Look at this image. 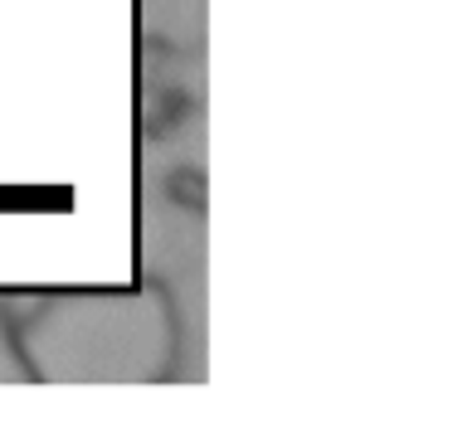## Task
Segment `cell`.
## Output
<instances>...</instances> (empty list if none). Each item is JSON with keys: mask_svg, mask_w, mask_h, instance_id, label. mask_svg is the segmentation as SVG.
<instances>
[{"mask_svg": "<svg viewBox=\"0 0 453 428\" xmlns=\"http://www.w3.org/2000/svg\"><path fill=\"white\" fill-rule=\"evenodd\" d=\"M166 195L176 204H186V210H205V175L200 171H190V165H180V171H171L166 175Z\"/></svg>", "mask_w": 453, "mask_h": 428, "instance_id": "cell-1", "label": "cell"}, {"mask_svg": "<svg viewBox=\"0 0 453 428\" xmlns=\"http://www.w3.org/2000/svg\"><path fill=\"white\" fill-rule=\"evenodd\" d=\"M40 311H44V297H11V302H0V317H5V326H11V331L30 326Z\"/></svg>", "mask_w": 453, "mask_h": 428, "instance_id": "cell-2", "label": "cell"}, {"mask_svg": "<svg viewBox=\"0 0 453 428\" xmlns=\"http://www.w3.org/2000/svg\"><path fill=\"white\" fill-rule=\"evenodd\" d=\"M186 107H190L186 93H166V103H161V112L147 122V132H166L171 122H186Z\"/></svg>", "mask_w": 453, "mask_h": 428, "instance_id": "cell-3", "label": "cell"}]
</instances>
